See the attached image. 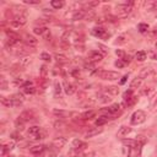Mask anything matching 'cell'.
Listing matches in <instances>:
<instances>
[{
  "mask_svg": "<svg viewBox=\"0 0 157 157\" xmlns=\"http://www.w3.org/2000/svg\"><path fill=\"white\" fill-rule=\"evenodd\" d=\"M145 120H146V113L140 109L134 112L133 115H131V119H130L133 125H140V124H142Z\"/></svg>",
  "mask_w": 157,
  "mask_h": 157,
  "instance_id": "cell-1",
  "label": "cell"
},
{
  "mask_svg": "<svg viewBox=\"0 0 157 157\" xmlns=\"http://www.w3.org/2000/svg\"><path fill=\"white\" fill-rule=\"evenodd\" d=\"M115 10H117V15L118 17H126L133 10V6H129V5H125V4H120V5H118L115 7Z\"/></svg>",
  "mask_w": 157,
  "mask_h": 157,
  "instance_id": "cell-2",
  "label": "cell"
},
{
  "mask_svg": "<svg viewBox=\"0 0 157 157\" xmlns=\"http://www.w3.org/2000/svg\"><path fill=\"white\" fill-rule=\"evenodd\" d=\"M97 75L100 76L101 78H103V80H110V81H113V80H118L119 77H120V75H119V73H115V71H100V73H97Z\"/></svg>",
  "mask_w": 157,
  "mask_h": 157,
  "instance_id": "cell-3",
  "label": "cell"
},
{
  "mask_svg": "<svg viewBox=\"0 0 157 157\" xmlns=\"http://www.w3.org/2000/svg\"><path fill=\"white\" fill-rule=\"evenodd\" d=\"M92 35H93L94 37H98V38H102V39L109 38V33H108V32H107L103 27H101V26L94 27L93 30H92Z\"/></svg>",
  "mask_w": 157,
  "mask_h": 157,
  "instance_id": "cell-4",
  "label": "cell"
},
{
  "mask_svg": "<svg viewBox=\"0 0 157 157\" xmlns=\"http://www.w3.org/2000/svg\"><path fill=\"white\" fill-rule=\"evenodd\" d=\"M45 150V146L44 145H35L30 148V152L32 155H36L37 157H41L43 155V152Z\"/></svg>",
  "mask_w": 157,
  "mask_h": 157,
  "instance_id": "cell-5",
  "label": "cell"
},
{
  "mask_svg": "<svg viewBox=\"0 0 157 157\" xmlns=\"http://www.w3.org/2000/svg\"><path fill=\"white\" fill-rule=\"evenodd\" d=\"M19 119H21L22 122H30V120H33L35 119V114L32 110H23V112L20 114Z\"/></svg>",
  "mask_w": 157,
  "mask_h": 157,
  "instance_id": "cell-6",
  "label": "cell"
},
{
  "mask_svg": "<svg viewBox=\"0 0 157 157\" xmlns=\"http://www.w3.org/2000/svg\"><path fill=\"white\" fill-rule=\"evenodd\" d=\"M23 96L21 93H16L11 97V102H12V107H20L23 103Z\"/></svg>",
  "mask_w": 157,
  "mask_h": 157,
  "instance_id": "cell-7",
  "label": "cell"
},
{
  "mask_svg": "<svg viewBox=\"0 0 157 157\" xmlns=\"http://www.w3.org/2000/svg\"><path fill=\"white\" fill-rule=\"evenodd\" d=\"M90 60L92 61V63H97V61H101L103 59V55H102V53H100L98 51H92V52H90Z\"/></svg>",
  "mask_w": 157,
  "mask_h": 157,
  "instance_id": "cell-8",
  "label": "cell"
},
{
  "mask_svg": "<svg viewBox=\"0 0 157 157\" xmlns=\"http://www.w3.org/2000/svg\"><path fill=\"white\" fill-rule=\"evenodd\" d=\"M64 91H65V93H67V94L71 96V94H74L76 92V87H75V85H73V84H70V82L65 81L64 82Z\"/></svg>",
  "mask_w": 157,
  "mask_h": 157,
  "instance_id": "cell-9",
  "label": "cell"
},
{
  "mask_svg": "<svg viewBox=\"0 0 157 157\" xmlns=\"http://www.w3.org/2000/svg\"><path fill=\"white\" fill-rule=\"evenodd\" d=\"M87 147V144L84 142L82 140H78V139H75L73 141V148H75V150H85V148Z\"/></svg>",
  "mask_w": 157,
  "mask_h": 157,
  "instance_id": "cell-10",
  "label": "cell"
},
{
  "mask_svg": "<svg viewBox=\"0 0 157 157\" xmlns=\"http://www.w3.org/2000/svg\"><path fill=\"white\" fill-rule=\"evenodd\" d=\"M25 42H26L27 45H30V47H35V45L38 44V39H37L35 36L26 35V37H25Z\"/></svg>",
  "mask_w": 157,
  "mask_h": 157,
  "instance_id": "cell-11",
  "label": "cell"
},
{
  "mask_svg": "<svg viewBox=\"0 0 157 157\" xmlns=\"http://www.w3.org/2000/svg\"><path fill=\"white\" fill-rule=\"evenodd\" d=\"M67 144V139L65 138H57L53 140V146L57 147V148H63Z\"/></svg>",
  "mask_w": 157,
  "mask_h": 157,
  "instance_id": "cell-12",
  "label": "cell"
},
{
  "mask_svg": "<svg viewBox=\"0 0 157 157\" xmlns=\"http://www.w3.org/2000/svg\"><path fill=\"white\" fill-rule=\"evenodd\" d=\"M102 131H103L102 128H96V129H91V130H88L87 133L85 134V138H86V139L93 138V136H96V135H98V134H101Z\"/></svg>",
  "mask_w": 157,
  "mask_h": 157,
  "instance_id": "cell-13",
  "label": "cell"
},
{
  "mask_svg": "<svg viewBox=\"0 0 157 157\" xmlns=\"http://www.w3.org/2000/svg\"><path fill=\"white\" fill-rule=\"evenodd\" d=\"M130 131H131V129L129 126H122L120 129L118 130L117 136L118 138H125V136H128V134H130Z\"/></svg>",
  "mask_w": 157,
  "mask_h": 157,
  "instance_id": "cell-14",
  "label": "cell"
},
{
  "mask_svg": "<svg viewBox=\"0 0 157 157\" xmlns=\"http://www.w3.org/2000/svg\"><path fill=\"white\" fill-rule=\"evenodd\" d=\"M86 11L85 10H77L74 12V15H73V20H75V21H77V20H82V19H85L86 17Z\"/></svg>",
  "mask_w": 157,
  "mask_h": 157,
  "instance_id": "cell-15",
  "label": "cell"
},
{
  "mask_svg": "<svg viewBox=\"0 0 157 157\" xmlns=\"http://www.w3.org/2000/svg\"><path fill=\"white\" fill-rule=\"evenodd\" d=\"M141 84H142V78L136 76L135 78H133V81L130 82V88H131V90H134V88H139L140 86H141Z\"/></svg>",
  "mask_w": 157,
  "mask_h": 157,
  "instance_id": "cell-16",
  "label": "cell"
},
{
  "mask_svg": "<svg viewBox=\"0 0 157 157\" xmlns=\"http://www.w3.org/2000/svg\"><path fill=\"white\" fill-rule=\"evenodd\" d=\"M54 58L59 64H68L69 63V58L67 55H64V54H58L57 53V54L54 55Z\"/></svg>",
  "mask_w": 157,
  "mask_h": 157,
  "instance_id": "cell-17",
  "label": "cell"
},
{
  "mask_svg": "<svg viewBox=\"0 0 157 157\" xmlns=\"http://www.w3.org/2000/svg\"><path fill=\"white\" fill-rule=\"evenodd\" d=\"M119 108H120V106L118 104V103H114V104L112 106H109L108 108H107V113H108L109 115H114L115 113H118V110Z\"/></svg>",
  "mask_w": 157,
  "mask_h": 157,
  "instance_id": "cell-18",
  "label": "cell"
},
{
  "mask_svg": "<svg viewBox=\"0 0 157 157\" xmlns=\"http://www.w3.org/2000/svg\"><path fill=\"white\" fill-rule=\"evenodd\" d=\"M96 110H87V112H85V113H82L81 114V117L82 119H85V120H90V119H92L96 117Z\"/></svg>",
  "mask_w": 157,
  "mask_h": 157,
  "instance_id": "cell-19",
  "label": "cell"
},
{
  "mask_svg": "<svg viewBox=\"0 0 157 157\" xmlns=\"http://www.w3.org/2000/svg\"><path fill=\"white\" fill-rule=\"evenodd\" d=\"M41 131H42V128H39V126H37V125H33V126H31L30 129H28V136H35L37 134H39Z\"/></svg>",
  "mask_w": 157,
  "mask_h": 157,
  "instance_id": "cell-20",
  "label": "cell"
},
{
  "mask_svg": "<svg viewBox=\"0 0 157 157\" xmlns=\"http://www.w3.org/2000/svg\"><path fill=\"white\" fill-rule=\"evenodd\" d=\"M33 32L38 36H44L48 32V30H47V27H44V26H39V27L37 26V27L33 28Z\"/></svg>",
  "mask_w": 157,
  "mask_h": 157,
  "instance_id": "cell-21",
  "label": "cell"
},
{
  "mask_svg": "<svg viewBox=\"0 0 157 157\" xmlns=\"http://www.w3.org/2000/svg\"><path fill=\"white\" fill-rule=\"evenodd\" d=\"M108 115H101V117H98L96 119V125L97 126H102V125H104V124L108 122Z\"/></svg>",
  "mask_w": 157,
  "mask_h": 157,
  "instance_id": "cell-22",
  "label": "cell"
},
{
  "mask_svg": "<svg viewBox=\"0 0 157 157\" xmlns=\"http://www.w3.org/2000/svg\"><path fill=\"white\" fill-rule=\"evenodd\" d=\"M106 93H109V94H112V96L118 94L119 93L118 86H108V87H106Z\"/></svg>",
  "mask_w": 157,
  "mask_h": 157,
  "instance_id": "cell-23",
  "label": "cell"
},
{
  "mask_svg": "<svg viewBox=\"0 0 157 157\" xmlns=\"http://www.w3.org/2000/svg\"><path fill=\"white\" fill-rule=\"evenodd\" d=\"M51 5H52L53 9L58 10V9H61V7L64 6V1H63V0H52Z\"/></svg>",
  "mask_w": 157,
  "mask_h": 157,
  "instance_id": "cell-24",
  "label": "cell"
},
{
  "mask_svg": "<svg viewBox=\"0 0 157 157\" xmlns=\"http://www.w3.org/2000/svg\"><path fill=\"white\" fill-rule=\"evenodd\" d=\"M146 58H147V54L144 51H140L138 52L135 54V59L136 60H139V61H144V60H146Z\"/></svg>",
  "mask_w": 157,
  "mask_h": 157,
  "instance_id": "cell-25",
  "label": "cell"
},
{
  "mask_svg": "<svg viewBox=\"0 0 157 157\" xmlns=\"http://www.w3.org/2000/svg\"><path fill=\"white\" fill-rule=\"evenodd\" d=\"M69 156L71 157H82L84 156V152L81 150H75V148H71V150L69 151Z\"/></svg>",
  "mask_w": 157,
  "mask_h": 157,
  "instance_id": "cell-26",
  "label": "cell"
},
{
  "mask_svg": "<svg viewBox=\"0 0 157 157\" xmlns=\"http://www.w3.org/2000/svg\"><path fill=\"white\" fill-rule=\"evenodd\" d=\"M123 144H124V145H126V146L133 147V148H135L136 146H139V142L135 141V140H123Z\"/></svg>",
  "mask_w": 157,
  "mask_h": 157,
  "instance_id": "cell-27",
  "label": "cell"
},
{
  "mask_svg": "<svg viewBox=\"0 0 157 157\" xmlns=\"http://www.w3.org/2000/svg\"><path fill=\"white\" fill-rule=\"evenodd\" d=\"M151 74H152V69H151V68H145V69L141 70V73H140V76H139V77L144 78V77H146V76H148V75H151Z\"/></svg>",
  "mask_w": 157,
  "mask_h": 157,
  "instance_id": "cell-28",
  "label": "cell"
},
{
  "mask_svg": "<svg viewBox=\"0 0 157 157\" xmlns=\"http://www.w3.org/2000/svg\"><path fill=\"white\" fill-rule=\"evenodd\" d=\"M134 96H133V90H128V91H125L124 92V94H123V100H124V102H126V101H129L130 98H133Z\"/></svg>",
  "mask_w": 157,
  "mask_h": 157,
  "instance_id": "cell-29",
  "label": "cell"
},
{
  "mask_svg": "<svg viewBox=\"0 0 157 157\" xmlns=\"http://www.w3.org/2000/svg\"><path fill=\"white\" fill-rule=\"evenodd\" d=\"M23 88V92L26 94H35L36 93V88L33 86H28V87H22Z\"/></svg>",
  "mask_w": 157,
  "mask_h": 157,
  "instance_id": "cell-30",
  "label": "cell"
},
{
  "mask_svg": "<svg viewBox=\"0 0 157 157\" xmlns=\"http://www.w3.org/2000/svg\"><path fill=\"white\" fill-rule=\"evenodd\" d=\"M15 145H16V144H15V141H14V140H11V141L6 142L4 146H5V148L7 150V152H10L11 150H14V148H15Z\"/></svg>",
  "mask_w": 157,
  "mask_h": 157,
  "instance_id": "cell-31",
  "label": "cell"
},
{
  "mask_svg": "<svg viewBox=\"0 0 157 157\" xmlns=\"http://www.w3.org/2000/svg\"><path fill=\"white\" fill-rule=\"evenodd\" d=\"M138 30L141 32V33H145V32H147V30H148V25L147 23H139Z\"/></svg>",
  "mask_w": 157,
  "mask_h": 157,
  "instance_id": "cell-32",
  "label": "cell"
},
{
  "mask_svg": "<svg viewBox=\"0 0 157 157\" xmlns=\"http://www.w3.org/2000/svg\"><path fill=\"white\" fill-rule=\"evenodd\" d=\"M1 103L4 106H6V107H12V102H11V98L9 97H1Z\"/></svg>",
  "mask_w": 157,
  "mask_h": 157,
  "instance_id": "cell-33",
  "label": "cell"
},
{
  "mask_svg": "<svg viewBox=\"0 0 157 157\" xmlns=\"http://www.w3.org/2000/svg\"><path fill=\"white\" fill-rule=\"evenodd\" d=\"M39 73H41V76H42V77L47 76V74H48V67H47V65H42L41 69H39Z\"/></svg>",
  "mask_w": 157,
  "mask_h": 157,
  "instance_id": "cell-34",
  "label": "cell"
},
{
  "mask_svg": "<svg viewBox=\"0 0 157 157\" xmlns=\"http://www.w3.org/2000/svg\"><path fill=\"white\" fill-rule=\"evenodd\" d=\"M41 59H43L44 61H51V60H52V57H51V54H49V53L43 52L42 54H41Z\"/></svg>",
  "mask_w": 157,
  "mask_h": 157,
  "instance_id": "cell-35",
  "label": "cell"
},
{
  "mask_svg": "<svg viewBox=\"0 0 157 157\" xmlns=\"http://www.w3.org/2000/svg\"><path fill=\"white\" fill-rule=\"evenodd\" d=\"M110 100H112V98H110L109 96H107V94H102L98 101L102 102V103H107V102H110Z\"/></svg>",
  "mask_w": 157,
  "mask_h": 157,
  "instance_id": "cell-36",
  "label": "cell"
},
{
  "mask_svg": "<svg viewBox=\"0 0 157 157\" xmlns=\"http://www.w3.org/2000/svg\"><path fill=\"white\" fill-rule=\"evenodd\" d=\"M30 63H31L30 58H22V59L20 60V65H21V67H26V65H28Z\"/></svg>",
  "mask_w": 157,
  "mask_h": 157,
  "instance_id": "cell-37",
  "label": "cell"
},
{
  "mask_svg": "<svg viewBox=\"0 0 157 157\" xmlns=\"http://www.w3.org/2000/svg\"><path fill=\"white\" fill-rule=\"evenodd\" d=\"M23 123L25 122H22L21 119H17V120H16V128H17V130H22L23 129Z\"/></svg>",
  "mask_w": 157,
  "mask_h": 157,
  "instance_id": "cell-38",
  "label": "cell"
},
{
  "mask_svg": "<svg viewBox=\"0 0 157 157\" xmlns=\"http://www.w3.org/2000/svg\"><path fill=\"white\" fill-rule=\"evenodd\" d=\"M26 4H30V5H38L41 4V0H25Z\"/></svg>",
  "mask_w": 157,
  "mask_h": 157,
  "instance_id": "cell-39",
  "label": "cell"
},
{
  "mask_svg": "<svg viewBox=\"0 0 157 157\" xmlns=\"http://www.w3.org/2000/svg\"><path fill=\"white\" fill-rule=\"evenodd\" d=\"M125 42H126V38L124 36H120L117 38V44H124Z\"/></svg>",
  "mask_w": 157,
  "mask_h": 157,
  "instance_id": "cell-40",
  "label": "cell"
},
{
  "mask_svg": "<svg viewBox=\"0 0 157 157\" xmlns=\"http://www.w3.org/2000/svg\"><path fill=\"white\" fill-rule=\"evenodd\" d=\"M115 54H117V55L119 57V59H123V58L126 55V54H125V53H124L123 51H120V49H117V51H115Z\"/></svg>",
  "mask_w": 157,
  "mask_h": 157,
  "instance_id": "cell-41",
  "label": "cell"
},
{
  "mask_svg": "<svg viewBox=\"0 0 157 157\" xmlns=\"http://www.w3.org/2000/svg\"><path fill=\"white\" fill-rule=\"evenodd\" d=\"M60 93H61V86H60V84L55 82V94H57V96H58V94L60 96Z\"/></svg>",
  "mask_w": 157,
  "mask_h": 157,
  "instance_id": "cell-42",
  "label": "cell"
},
{
  "mask_svg": "<svg viewBox=\"0 0 157 157\" xmlns=\"http://www.w3.org/2000/svg\"><path fill=\"white\" fill-rule=\"evenodd\" d=\"M98 4H100V1H90V3H87L86 4V6L88 7H94V6H98Z\"/></svg>",
  "mask_w": 157,
  "mask_h": 157,
  "instance_id": "cell-43",
  "label": "cell"
},
{
  "mask_svg": "<svg viewBox=\"0 0 157 157\" xmlns=\"http://www.w3.org/2000/svg\"><path fill=\"white\" fill-rule=\"evenodd\" d=\"M120 60L123 61L124 64H129L130 61H131V57H130V55H125V57H124L123 59H120Z\"/></svg>",
  "mask_w": 157,
  "mask_h": 157,
  "instance_id": "cell-44",
  "label": "cell"
},
{
  "mask_svg": "<svg viewBox=\"0 0 157 157\" xmlns=\"http://www.w3.org/2000/svg\"><path fill=\"white\" fill-rule=\"evenodd\" d=\"M114 65H115V67H117V68H123L125 64H124V63H123V61H122L120 59H118V60L114 63Z\"/></svg>",
  "mask_w": 157,
  "mask_h": 157,
  "instance_id": "cell-45",
  "label": "cell"
},
{
  "mask_svg": "<svg viewBox=\"0 0 157 157\" xmlns=\"http://www.w3.org/2000/svg\"><path fill=\"white\" fill-rule=\"evenodd\" d=\"M85 68L87 69V70H92V68H93L92 61H91V63H86V64H85Z\"/></svg>",
  "mask_w": 157,
  "mask_h": 157,
  "instance_id": "cell-46",
  "label": "cell"
},
{
  "mask_svg": "<svg viewBox=\"0 0 157 157\" xmlns=\"http://www.w3.org/2000/svg\"><path fill=\"white\" fill-rule=\"evenodd\" d=\"M73 75H74V76H80V71H78V70H74V71H73Z\"/></svg>",
  "mask_w": 157,
  "mask_h": 157,
  "instance_id": "cell-47",
  "label": "cell"
},
{
  "mask_svg": "<svg viewBox=\"0 0 157 157\" xmlns=\"http://www.w3.org/2000/svg\"><path fill=\"white\" fill-rule=\"evenodd\" d=\"M126 78H128V75H125V76H123V78H122V80H120V84H122V85H123V84H125Z\"/></svg>",
  "mask_w": 157,
  "mask_h": 157,
  "instance_id": "cell-48",
  "label": "cell"
},
{
  "mask_svg": "<svg viewBox=\"0 0 157 157\" xmlns=\"http://www.w3.org/2000/svg\"><path fill=\"white\" fill-rule=\"evenodd\" d=\"M98 47H100V48H102V51H103V52H104V53H107V52H108V49H107L106 47H103V45H101V44H100V45H98Z\"/></svg>",
  "mask_w": 157,
  "mask_h": 157,
  "instance_id": "cell-49",
  "label": "cell"
},
{
  "mask_svg": "<svg viewBox=\"0 0 157 157\" xmlns=\"http://www.w3.org/2000/svg\"><path fill=\"white\" fill-rule=\"evenodd\" d=\"M49 157H57V154H54V152H52V154L49 155Z\"/></svg>",
  "mask_w": 157,
  "mask_h": 157,
  "instance_id": "cell-50",
  "label": "cell"
},
{
  "mask_svg": "<svg viewBox=\"0 0 157 157\" xmlns=\"http://www.w3.org/2000/svg\"><path fill=\"white\" fill-rule=\"evenodd\" d=\"M3 157H14L12 155H5V156H3Z\"/></svg>",
  "mask_w": 157,
  "mask_h": 157,
  "instance_id": "cell-51",
  "label": "cell"
},
{
  "mask_svg": "<svg viewBox=\"0 0 157 157\" xmlns=\"http://www.w3.org/2000/svg\"><path fill=\"white\" fill-rule=\"evenodd\" d=\"M156 48H157V43H156Z\"/></svg>",
  "mask_w": 157,
  "mask_h": 157,
  "instance_id": "cell-52",
  "label": "cell"
}]
</instances>
